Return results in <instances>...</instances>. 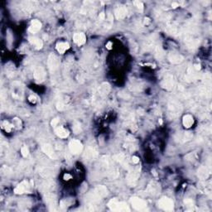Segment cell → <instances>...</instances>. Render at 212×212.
I'll use <instances>...</instances> for the list:
<instances>
[{"label":"cell","mask_w":212,"mask_h":212,"mask_svg":"<svg viewBox=\"0 0 212 212\" xmlns=\"http://www.w3.org/2000/svg\"><path fill=\"white\" fill-rule=\"evenodd\" d=\"M45 75H46V74H45L43 68L39 66V67H36L34 70V78L37 82L43 81L44 79H45Z\"/></svg>","instance_id":"9c48e42d"},{"label":"cell","mask_w":212,"mask_h":212,"mask_svg":"<svg viewBox=\"0 0 212 212\" xmlns=\"http://www.w3.org/2000/svg\"><path fill=\"white\" fill-rule=\"evenodd\" d=\"M73 40L75 41V43H76L78 46H82L85 43L86 41V37L85 35L82 32H77V33L74 34L73 36Z\"/></svg>","instance_id":"30bf717a"},{"label":"cell","mask_w":212,"mask_h":212,"mask_svg":"<svg viewBox=\"0 0 212 212\" xmlns=\"http://www.w3.org/2000/svg\"><path fill=\"white\" fill-rule=\"evenodd\" d=\"M131 204L132 207L137 210H146L147 209V202L145 200L137 197H133L131 199Z\"/></svg>","instance_id":"277c9868"},{"label":"cell","mask_w":212,"mask_h":212,"mask_svg":"<svg viewBox=\"0 0 212 212\" xmlns=\"http://www.w3.org/2000/svg\"><path fill=\"white\" fill-rule=\"evenodd\" d=\"M132 163L137 164L138 162H139V158H138L137 157H136V156H133V157H132Z\"/></svg>","instance_id":"f546056e"},{"label":"cell","mask_w":212,"mask_h":212,"mask_svg":"<svg viewBox=\"0 0 212 212\" xmlns=\"http://www.w3.org/2000/svg\"><path fill=\"white\" fill-rule=\"evenodd\" d=\"M41 149H42V151H43L49 157H51V159H57V156H56L55 152H54V150H53L51 144L46 143V144L42 145Z\"/></svg>","instance_id":"52a82bcc"},{"label":"cell","mask_w":212,"mask_h":212,"mask_svg":"<svg viewBox=\"0 0 212 212\" xmlns=\"http://www.w3.org/2000/svg\"><path fill=\"white\" fill-rule=\"evenodd\" d=\"M56 107L59 110H63L65 108V106H64V104L62 102H58L57 104H56Z\"/></svg>","instance_id":"4316f807"},{"label":"cell","mask_w":212,"mask_h":212,"mask_svg":"<svg viewBox=\"0 0 212 212\" xmlns=\"http://www.w3.org/2000/svg\"><path fill=\"white\" fill-rule=\"evenodd\" d=\"M104 17H105V15H104V12H101L100 14H99V19L100 20V21H103V20H104Z\"/></svg>","instance_id":"d6a6232c"},{"label":"cell","mask_w":212,"mask_h":212,"mask_svg":"<svg viewBox=\"0 0 212 212\" xmlns=\"http://www.w3.org/2000/svg\"><path fill=\"white\" fill-rule=\"evenodd\" d=\"M107 194H108L107 188L104 187V186H98L97 187L94 188V190L92 191L91 194H89L87 201L91 205H94L95 203L99 202L102 198L106 196Z\"/></svg>","instance_id":"6da1fadb"},{"label":"cell","mask_w":212,"mask_h":212,"mask_svg":"<svg viewBox=\"0 0 212 212\" xmlns=\"http://www.w3.org/2000/svg\"><path fill=\"white\" fill-rule=\"evenodd\" d=\"M108 205L110 210L114 211H130V209L126 203L120 202L117 200H111Z\"/></svg>","instance_id":"7a4b0ae2"},{"label":"cell","mask_w":212,"mask_h":212,"mask_svg":"<svg viewBox=\"0 0 212 212\" xmlns=\"http://www.w3.org/2000/svg\"><path fill=\"white\" fill-rule=\"evenodd\" d=\"M2 126V128H3L6 132H11V131L12 130L13 127H14L12 124L8 123L7 121H3Z\"/></svg>","instance_id":"603a6c76"},{"label":"cell","mask_w":212,"mask_h":212,"mask_svg":"<svg viewBox=\"0 0 212 212\" xmlns=\"http://www.w3.org/2000/svg\"><path fill=\"white\" fill-rule=\"evenodd\" d=\"M114 13H115V17L118 20L123 19V18L126 17V15H127V9H126L125 7L121 6V7H118V8L115 10Z\"/></svg>","instance_id":"9a60e30c"},{"label":"cell","mask_w":212,"mask_h":212,"mask_svg":"<svg viewBox=\"0 0 212 212\" xmlns=\"http://www.w3.org/2000/svg\"><path fill=\"white\" fill-rule=\"evenodd\" d=\"M171 6L175 8V7H178V3L177 2H173L172 4H171Z\"/></svg>","instance_id":"e575fe53"},{"label":"cell","mask_w":212,"mask_h":212,"mask_svg":"<svg viewBox=\"0 0 212 212\" xmlns=\"http://www.w3.org/2000/svg\"><path fill=\"white\" fill-rule=\"evenodd\" d=\"M182 123L185 128H190L194 124V118L190 114H186L182 119Z\"/></svg>","instance_id":"2e32d148"},{"label":"cell","mask_w":212,"mask_h":212,"mask_svg":"<svg viewBox=\"0 0 212 212\" xmlns=\"http://www.w3.org/2000/svg\"><path fill=\"white\" fill-rule=\"evenodd\" d=\"M158 190V186H157V184L155 183H152L151 185H149L148 186V191L151 194H155L157 193V191Z\"/></svg>","instance_id":"cb8c5ba5"},{"label":"cell","mask_w":212,"mask_h":212,"mask_svg":"<svg viewBox=\"0 0 212 212\" xmlns=\"http://www.w3.org/2000/svg\"><path fill=\"white\" fill-rule=\"evenodd\" d=\"M133 4H134L139 10L143 9V3H142V2H140V1H134V2H133Z\"/></svg>","instance_id":"484cf974"},{"label":"cell","mask_w":212,"mask_h":212,"mask_svg":"<svg viewBox=\"0 0 212 212\" xmlns=\"http://www.w3.org/2000/svg\"><path fill=\"white\" fill-rule=\"evenodd\" d=\"M74 131H75V133H78V132H80V127L79 125L77 126H74Z\"/></svg>","instance_id":"1f68e13d"},{"label":"cell","mask_w":212,"mask_h":212,"mask_svg":"<svg viewBox=\"0 0 212 212\" xmlns=\"http://www.w3.org/2000/svg\"><path fill=\"white\" fill-rule=\"evenodd\" d=\"M28 100L31 102V104H35L36 102V98L34 95H31V96L28 97Z\"/></svg>","instance_id":"83f0119b"},{"label":"cell","mask_w":212,"mask_h":212,"mask_svg":"<svg viewBox=\"0 0 212 212\" xmlns=\"http://www.w3.org/2000/svg\"><path fill=\"white\" fill-rule=\"evenodd\" d=\"M21 153H22V155L24 157H26L27 156H28L29 151H28V148L26 147V146H23V147H22V148H21Z\"/></svg>","instance_id":"d4e9b609"},{"label":"cell","mask_w":212,"mask_h":212,"mask_svg":"<svg viewBox=\"0 0 212 212\" xmlns=\"http://www.w3.org/2000/svg\"><path fill=\"white\" fill-rule=\"evenodd\" d=\"M55 134L60 138H65L69 136V132L63 127H58L55 129Z\"/></svg>","instance_id":"ac0fdd59"},{"label":"cell","mask_w":212,"mask_h":212,"mask_svg":"<svg viewBox=\"0 0 212 212\" xmlns=\"http://www.w3.org/2000/svg\"><path fill=\"white\" fill-rule=\"evenodd\" d=\"M158 206L164 210L171 211V210H173L174 203L173 201H172L171 199H169V198L162 197L159 200Z\"/></svg>","instance_id":"3957f363"},{"label":"cell","mask_w":212,"mask_h":212,"mask_svg":"<svg viewBox=\"0 0 212 212\" xmlns=\"http://www.w3.org/2000/svg\"><path fill=\"white\" fill-rule=\"evenodd\" d=\"M28 182L26 181H23L22 182L17 185V186L14 189V192L16 194H22V193L26 192L27 189H28Z\"/></svg>","instance_id":"4fadbf2b"},{"label":"cell","mask_w":212,"mask_h":212,"mask_svg":"<svg viewBox=\"0 0 212 212\" xmlns=\"http://www.w3.org/2000/svg\"><path fill=\"white\" fill-rule=\"evenodd\" d=\"M69 149L72 154H79L83 149V145L79 140H72L69 143Z\"/></svg>","instance_id":"5b68a950"},{"label":"cell","mask_w":212,"mask_h":212,"mask_svg":"<svg viewBox=\"0 0 212 212\" xmlns=\"http://www.w3.org/2000/svg\"><path fill=\"white\" fill-rule=\"evenodd\" d=\"M168 59L171 63H173V64H178V63H181L183 60V56L180 55V54H178V53L171 52L169 55Z\"/></svg>","instance_id":"5bb4252c"},{"label":"cell","mask_w":212,"mask_h":212,"mask_svg":"<svg viewBox=\"0 0 212 212\" xmlns=\"http://www.w3.org/2000/svg\"><path fill=\"white\" fill-rule=\"evenodd\" d=\"M210 170H208L206 166H201L198 170V176L201 179H206L210 175Z\"/></svg>","instance_id":"44dd1931"},{"label":"cell","mask_w":212,"mask_h":212,"mask_svg":"<svg viewBox=\"0 0 212 212\" xmlns=\"http://www.w3.org/2000/svg\"><path fill=\"white\" fill-rule=\"evenodd\" d=\"M70 177H71V176H70L69 174H65V176H64V178H65V180H69L68 178H70Z\"/></svg>","instance_id":"836d02e7"},{"label":"cell","mask_w":212,"mask_h":212,"mask_svg":"<svg viewBox=\"0 0 212 212\" xmlns=\"http://www.w3.org/2000/svg\"><path fill=\"white\" fill-rule=\"evenodd\" d=\"M161 86L163 87L164 89H167V90H171L172 89L174 86V80L173 76L171 75H167L166 77L161 82Z\"/></svg>","instance_id":"8992f818"},{"label":"cell","mask_w":212,"mask_h":212,"mask_svg":"<svg viewBox=\"0 0 212 212\" xmlns=\"http://www.w3.org/2000/svg\"><path fill=\"white\" fill-rule=\"evenodd\" d=\"M185 204L187 206H193V201L191 200H190V199H186V200H185Z\"/></svg>","instance_id":"f1b7e54d"},{"label":"cell","mask_w":212,"mask_h":212,"mask_svg":"<svg viewBox=\"0 0 212 212\" xmlns=\"http://www.w3.org/2000/svg\"><path fill=\"white\" fill-rule=\"evenodd\" d=\"M29 41L30 43L32 45V46H35L36 49H41L43 46V43H42V41L41 39L37 38V37H35V36H31L29 37Z\"/></svg>","instance_id":"e0dca14e"},{"label":"cell","mask_w":212,"mask_h":212,"mask_svg":"<svg viewBox=\"0 0 212 212\" xmlns=\"http://www.w3.org/2000/svg\"><path fill=\"white\" fill-rule=\"evenodd\" d=\"M55 47H56V50H57V51L60 54H64L69 49L70 46H69V44L67 42H63V41H61V42H58L56 44Z\"/></svg>","instance_id":"ffe728a7"},{"label":"cell","mask_w":212,"mask_h":212,"mask_svg":"<svg viewBox=\"0 0 212 212\" xmlns=\"http://www.w3.org/2000/svg\"><path fill=\"white\" fill-rule=\"evenodd\" d=\"M58 122H59L58 118H54V119L51 121V125H52L53 127H55V126H56V124L58 123Z\"/></svg>","instance_id":"4dcf8cb0"},{"label":"cell","mask_w":212,"mask_h":212,"mask_svg":"<svg viewBox=\"0 0 212 212\" xmlns=\"http://www.w3.org/2000/svg\"><path fill=\"white\" fill-rule=\"evenodd\" d=\"M96 156H97L96 151L93 149V148H91V147H89L88 150L86 151V152H85V154H84V157H85V159H87V160H91V159L95 158Z\"/></svg>","instance_id":"7402d4cb"},{"label":"cell","mask_w":212,"mask_h":212,"mask_svg":"<svg viewBox=\"0 0 212 212\" xmlns=\"http://www.w3.org/2000/svg\"><path fill=\"white\" fill-rule=\"evenodd\" d=\"M139 176V173L137 171H130L128 175V177H127V181H128V183L130 186H133L136 184L137 181V178Z\"/></svg>","instance_id":"8fae6325"},{"label":"cell","mask_w":212,"mask_h":212,"mask_svg":"<svg viewBox=\"0 0 212 212\" xmlns=\"http://www.w3.org/2000/svg\"><path fill=\"white\" fill-rule=\"evenodd\" d=\"M59 62H58L57 57L55 55L51 54L49 55L48 58V67L51 70V71H54L55 69H57Z\"/></svg>","instance_id":"ba28073f"},{"label":"cell","mask_w":212,"mask_h":212,"mask_svg":"<svg viewBox=\"0 0 212 212\" xmlns=\"http://www.w3.org/2000/svg\"><path fill=\"white\" fill-rule=\"evenodd\" d=\"M110 90V86L108 83H103V84L99 87V94L101 96H105L108 94Z\"/></svg>","instance_id":"d6986e66"},{"label":"cell","mask_w":212,"mask_h":212,"mask_svg":"<svg viewBox=\"0 0 212 212\" xmlns=\"http://www.w3.org/2000/svg\"><path fill=\"white\" fill-rule=\"evenodd\" d=\"M41 23L38 20H32L31 22V25L29 26V31L31 33H36L41 29Z\"/></svg>","instance_id":"7c38bea8"}]
</instances>
